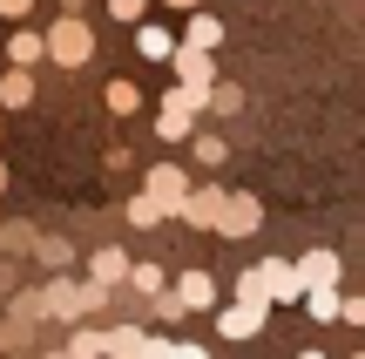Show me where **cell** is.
Here are the masks:
<instances>
[{"mask_svg": "<svg viewBox=\"0 0 365 359\" xmlns=\"http://www.w3.org/2000/svg\"><path fill=\"white\" fill-rule=\"evenodd\" d=\"M34 102V68H7L0 75V108H27Z\"/></svg>", "mask_w": 365, "mask_h": 359, "instance_id": "obj_17", "label": "cell"}, {"mask_svg": "<svg viewBox=\"0 0 365 359\" xmlns=\"http://www.w3.org/2000/svg\"><path fill=\"white\" fill-rule=\"evenodd\" d=\"M298 271H304V285H312V292H339V278H345V265H339V251H331V244L304 251V258H298Z\"/></svg>", "mask_w": 365, "mask_h": 359, "instance_id": "obj_8", "label": "cell"}, {"mask_svg": "<svg viewBox=\"0 0 365 359\" xmlns=\"http://www.w3.org/2000/svg\"><path fill=\"white\" fill-rule=\"evenodd\" d=\"M61 14H88V0H61Z\"/></svg>", "mask_w": 365, "mask_h": 359, "instance_id": "obj_33", "label": "cell"}, {"mask_svg": "<svg viewBox=\"0 0 365 359\" xmlns=\"http://www.w3.org/2000/svg\"><path fill=\"white\" fill-rule=\"evenodd\" d=\"M108 285H95V278H68V271H54L48 285H41V319H68V325H81L88 312H102L108 305Z\"/></svg>", "mask_w": 365, "mask_h": 359, "instance_id": "obj_1", "label": "cell"}, {"mask_svg": "<svg viewBox=\"0 0 365 359\" xmlns=\"http://www.w3.org/2000/svg\"><path fill=\"white\" fill-rule=\"evenodd\" d=\"M176 81H190V89H217V61H210L203 48H176Z\"/></svg>", "mask_w": 365, "mask_h": 359, "instance_id": "obj_11", "label": "cell"}, {"mask_svg": "<svg viewBox=\"0 0 365 359\" xmlns=\"http://www.w3.org/2000/svg\"><path fill=\"white\" fill-rule=\"evenodd\" d=\"M176 298H182V305H190V312H210V305H217V278H210V271H182V278H176Z\"/></svg>", "mask_w": 365, "mask_h": 359, "instance_id": "obj_13", "label": "cell"}, {"mask_svg": "<svg viewBox=\"0 0 365 359\" xmlns=\"http://www.w3.org/2000/svg\"><path fill=\"white\" fill-rule=\"evenodd\" d=\"M182 353V339H163V333H149V346H143V359H176Z\"/></svg>", "mask_w": 365, "mask_h": 359, "instance_id": "obj_28", "label": "cell"}, {"mask_svg": "<svg viewBox=\"0 0 365 359\" xmlns=\"http://www.w3.org/2000/svg\"><path fill=\"white\" fill-rule=\"evenodd\" d=\"M143 346H149L143 325H108V359H143Z\"/></svg>", "mask_w": 365, "mask_h": 359, "instance_id": "obj_18", "label": "cell"}, {"mask_svg": "<svg viewBox=\"0 0 365 359\" xmlns=\"http://www.w3.org/2000/svg\"><path fill=\"white\" fill-rule=\"evenodd\" d=\"M304 312H312L318 325H331V319H345V292H312V298H304Z\"/></svg>", "mask_w": 365, "mask_h": 359, "instance_id": "obj_24", "label": "cell"}, {"mask_svg": "<svg viewBox=\"0 0 365 359\" xmlns=\"http://www.w3.org/2000/svg\"><path fill=\"white\" fill-rule=\"evenodd\" d=\"M129 292H135V298H163V292H170L163 265H135V271H129Z\"/></svg>", "mask_w": 365, "mask_h": 359, "instance_id": "obj_21", "label": "cell"}, {"mask_svg": "<svg viewBox=\"0 0 365 359\" xmlns=\"http://www.w3.org/2000/svg\"><path fill=\"white\" fill-rule=\"evenodd\" d=\"M223 211H230V190L223 183H196L190 203H182V224L190 231H223Z\"/></svg>", "mask_w": 365, "mask_h": 359, "instance_id": "obj_6", "label": "cell"}, {"mask_svg": "<svg viewBox=\"0 0 365 359\" xmlns=\"http://www.w3.org/2000/svg\"><path fill=\"white\" fill-rule=\"evenodd\" d=\"M102 102H108V116H135V108H143V81L115 75V81L102 89Z\"/></svg>", "mask_w": 365, "mask_h": 359, "instance_id": "obj_16", "label": "cell"}, {"mask_svg": "<svg viewBox=\"0 0 365 359\" xmlns=\"http://www.w3.org/2000/svg\"><path fill=\"white\" fill-rule=\"evenodd\" d=\"M143 14H149V0H108V21H122V27H143Z\"/></svg>", "mask_w": 365, "mask_h": 359, "instance_id": "obj_25", "label": "cell"}, {"mask_svg": "<svg viewBox=\"0 0 365 359\" xmlns=\"http://www.w3.org/2000/svg\"><path fill=\"white\" fill-rule=\"evenodd\" d=\"M68 353L75 359H108V333L102 325H75V333H68Z\"/></svg>", "mask_w": 365, "mask_h": 359, "instance_id": "obj_19", "label": "cell"}, {"mask_svg": "<svg viewBox=\"0 0 365 359\" xmlns=\"http://www.w3.org/2000/svg\"><path fill=\"white\" fill-rule=\"evenodd\" d=\"M257 224H264V203L250 197V190H230V211H223V231H217V238H250Z\"/></svg>", "mask_w": 365, "mask_h": 359, "instance_id": "obj_9", "label": "cell"}, {"mask_svg": "<svg viewBox=\"0 0 365 359\" xmlns=\"http://www.w3.org/2000/svg\"><path fill=\"white\" fill-rule=\"evenodd\" d=\"M34 258H41L48 271H68V265H75V244H68V238H41V244H34Z\"/></svg>", "mask_w": 365, "mask_h": 359, "instance_id": "obj_22", "label": "cell"}, {"mask_svg": "<svg viewBox=\"0 0 365 359\" xmlns=\"http://www.w3.org/2000/svg\"><path fill=\"white\" fill-rule=\"evenodd\" d=\"M129 271H135V258L122 251V244H95V258H88V278H95V285L115 292V285H129Z\"/></svg>", "mask_w": 365, "mask_h": 359, "instance_id": "obj_7", "label": "cell"}, {"mask_svg": "<svg viewBox=\"0 0 365 359\" xmlns=\"http://www.w3.org/2000/svg\"><path fill=\"white\" fill-rule=\"evenodd\" d=\"M217 41H223V21L210 7H196L190 21H182V48H203V54H217Z\"/></svg>", "mask_w": 365, "mask_h": 359, "instance_id": "obj_12", "label": "cell"}, {"mask_svg": "<svg viewBox=\"0 0 365 359\" xmlns=\"http://www.w3.org/2000/svg\"><path fill=\"white\" fill-rule=\"evenodd\" d=\"M176 359H210V346H196V339H182V353Z\"/></svg>", "mask_w": 365, "mask_h": 359, "instance_id": "obj_31", "label": "cell"}, {"mask_svg": "<svg viewBox=\"0 0 365 359\" xmlns=\"http://www.w3.org/2000/svg\"><path fill=\"white\" fill-rule=\"evenodd\" d=\"M143 190H149L170 217H182V203H190L196 183H190V170H182V163H149V170H143Z\"/></svg>", "mask_w": 365, "mask_h": 359, "instance_id": "obj_4", "label": "cell"}, {"mask_svg": "<svg viewBox=\"0 0 365 359\" xmlns=\"http://www.w3.org/2000/svg\"><path fill=\"white\" fill-rule=\"evenodd\" d=\"M298 359H325V353H312V346H304V353H298Z\"/></svg>", "mask_w": 365, "mask_h": 359, "instance_id": "obj_34", "label": "cell"}, {"mask_svg": "<svg viewBox=\"0 0 365 359\" xmlns=\"http://www.w3.org/2000/svg\"><path fill=\"white\" fill-rule=\"evenodd\" d=\"M48 61H54V68L95 61V27H88V14H61V21L48 27Z\"/></svg>", "mask_w": 365, "mask_h": 359, "instance_id": "obj_2", "label": "cell"}, {"mask_svg": "<svg viewBox=\"0 0 365 359\" xmlns=\"http://www.w3.org/2000/svg\"><path fill=\"white\" fill-rule=\"evenodd\" d=\"M0 238H7V224H0Z\"/></svg>", "mask_w": 365, "mask_h": 359, "instance_id": "obj_37", "label": "cell"}, {"mask_svg": "<svg viewBox=\"0 0 365 359\" xmlns=\"http://www.w3.org/2000/svg\"><path fill=\"white\" fill-rule=\"evenodd\" d=\"M0 190H7V163H0Z\"/></svg>", "mask_w": 365, "mask_h": 359, "instance_id": "obj_36", "label": "cell"}, {"mask_svg": "<svg viewBox=\"0 0 365 359\" xmlns=\"http://www.w3.org/2000/svg\"><path fill=\"white\" fill-rule=\"evenodd\" d=\"M190 122H196L190 108H182V102H170V95H163V108H156V136H163V143H190V136H196Z\"/></svg>", "mask_w": 365, "mask_h": 359, "instance_id": "obj_15", "label": "cell"}, {"mask_svg": "<svg viewBox=\"0 0 365 359\" xmlns=\"http://www.w3.org/2000/svg\"><path fill=\"white\" fill-rule=\"evenodd\" d=\"M250 271H257L271 305H304V298H312V285H304V271L291 265V258H264V265H250Z\"/></svg>", "mask_w": 365, "mask_h": 359, "instance_id": "obj_3", "label": "cell"}, {"mask_svg": "<svg viewBox=\"0 0 365 359\" xmlns=\"http://www.w3.org/2000/svg\"><path fill=\"white\" fill-rule=\"evenodd\" d=\"M0 116H7V108H0Z\"/></svg>", "mask_w": 365, "mask_h": 359, "instance_id": "obj_39", "label": "cell"}, {"mask_svg": "<svg viewBox=\"0 0 365 359\" xmlns=\"http://www.w3.org/2000/svg\"><path fill=\"white\" fill-rule=\"evenodd\" d=\"M345 325H365V292H352V298H345Z\"/></svg>", "mask_w": 365, "mask_h": 359, "instance_id": "obj_30", "label": "cell"}, {"mask_svg": "<svg viewBox=\"0 0 365 359\" xmlns=\"http://www.w3.org/2000/svg\"><path fill=\"white\" fill-rule=\"evenodd\" d=\"M264 319H271V298H230V305H217V333L223 339H257L264 333Z\"/></svg>", "mask_w": 365, "mask_h": 359, "instance_id": "obj_5", "label": "cell"}, {"mask_svg": "<svg viewBox=\"0 0 365 359\" xmlns=\"http://www.w3.org/2000/svg\"><path fill=\"white\" fill-rule=\"evenodd\" d=\"M34 14V0H0V21H27Z\"/></svg>", "mask_w": 365, "mask_h": 359, "instance_id": "obj_29", "label": "cell"}, {"mask_svg": "<svg viewBox=\"0 0 365 359\" xmlns=\"http://www.w3.org/2000/svg\"><path fill=\"white\" fill-rule=\"evenodd\" d=\"M48 359H75V353H68V346H61V353H48Z\"/></svg>", "mask_w": 365, "mask_h": 359, "instance_id": "obj_35", "label": "cell"}, {"mask_svg": "<svg viewBox=\"0 0 365 359\" xmlns=\"http://www.w3.org/2000/svg\"><path fill=\"white\" fill-rule=\"evenodd\" d=\"M210 108H217V116H237V108H244V89H237V81H217V102Z\"/></svg>", "mask_w": 365, "mask_h": 359, "instance_id": "obj_26", "label": "cell"}, {"mask_svg": "<svg viewBox=\"0 0 365 359\" xmlns=\"http://www.w3.org/2000/svg\"><path fill=\"white\" fill-rule=\"evenodd\" d=\"M190 156L203 163V170H223V163H230V143H223V136H190Z\"/></svg>", "mask_w": 365, "mask_h": 359, "instance_id": "obj_20", "label": "cell"}, {"mask_svg": "<svg viewBox=\"0 0 365 359\" xmlns=\"http://www.w3.org/2000/svg\"><path fill=\"white\" fill-rule=\"evenodd\" d=\"M48 61V27H14L7 34V68H41Z\"/></svg>", "mask_w": 365, "mask_h": 359, "instance_id": "obj_10", "label": "cell"}, {"mask_svg": "<svg viewBox=\"0 0 365 359\" xmlns=\"http://www.w3.org/2000/svg\"><path fill=\"white\" fill-rule=\"evenodd\" d=\"M163 7H176V14H196V7H203V0H163Z\"/></svg>", "mask_w": 365, "mask_h": 359, "instance_id": "obj_32", "label": "cell"}, {"mask_svg": "<svg viewBox=\"0 0 365 359\" xmlns=\"http://www.w3.org/2000/svg\"><path fill=\"white\" fill-rule=\"evenodd\" d=\"M163 217H170V211H163V203L149 197V190H135V197H129V224H135V231H149V224H163Z\"/></svg>", "mask_w": 365, "mask_h": 359, "instance_id": "obj_23", "label": "cell"}, {"mask_svg": "<svg viewBox=\"0 0 365 359\" xmlns=\"http://www.w3.org/2000/svg\"><path fill=\"white\" fill-rule=\"evenodd\" d=\"M352 359H365V353H352Z\"/></svg>", "mask_w": 365, "mask_h": 359, "instance_id": "obj_38", "label": "cell"}, {"mask_svg": "<svg viewBox=\"0 0 365 359\" xmlns=\"http://www.w3.org/2000/svg\"><path fill=\"white\" fill-rule=\"evenodd\" d=\"M182 312H190V305H182V298H176V285H170V292H163V298H156V319H163V325H176V319H182Z\"/></svg>", "mask_w": 365, "mask_h": 359, "instance_id": "obj_27", "label": "cell"}, {"mask_svg": "<svg viewBox=\"0 0 365 359\" xmlns=\"http://www.w3.org/2000/svg\"><path fill=\"white\" fill-rule=\"evenodd\" d=\"M176 48H182V41L170 34V27H135V54H143V61H176Z\"/></svg>", "mask_w": 365, "mask_h": 359, "instance_id": "obj_14", "label": "cell"}]
</instances>
